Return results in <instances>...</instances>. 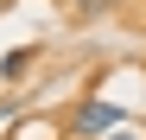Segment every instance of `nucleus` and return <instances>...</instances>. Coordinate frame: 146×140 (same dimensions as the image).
<instances>
[{"label":"nucleus","instance_id":"obj_1","mask_svg":"<svg viewBox=\"0 0 146 140\" xmlns=\"http://www.w3.org/2000/svg\"><path fill=\"white\" fill-rule=\"evenodd\" d=\"M114 127H127V108L108 102V96H83L76 108L64 115V140H102V134H114Z\"/></svg>","mask_w":146,"mask_h":140},{"label":"nucleus","instance_id":"obj_3","mask_svg":"<svg viewBox=\"0 0 146 140\" xmlns=\"http://www.w3.org/2000/svg\"><path fill=\"white\" fill-rule=\"evenodd\" d=\"M108 13V0H83V19H102Z\"/></svg>","mask_w":146,"mask_h":140},{"label":"nucleus","instance_id":"obj_4","mask_svg":"<svg viewBox=\"0 0 146 140\" xmlns=\"http://www.w3.org/2000/svg\"><path fill=\"white\" fill-rule=\"evenodd\" d=\"M102 140H140V134H133V127H114V134H102Z\"/></svg>","mask_w":146,"mask_h":140},{"label":"nucleus","instance_id":"obj_5","mask_svg":"<svg viewBox=\"0 0 146 140\" xmlns=\"http://www.w3.org/2000/svg\"><path fill=\"white\" fill-rule=\"evenodd\" d=\"M108 7H127V0H108Z\"/></svg>","mask_w":146,"mask_h":140},{"label":"nucleus","instance_id":"obj_2","mask_svg":"<svg viewBox=\"0 0 146 140\" xmlns=\"http://www.w3.org/2000/svg\"><path fill=\"white\" fill-rule=\"evenodd\" d=\"M32 45H19V51H7V57H0V77H7V83H19V77H26V70H32Z\"/></svg>","mask_w":146,"mask_h":140}]
</instances>
